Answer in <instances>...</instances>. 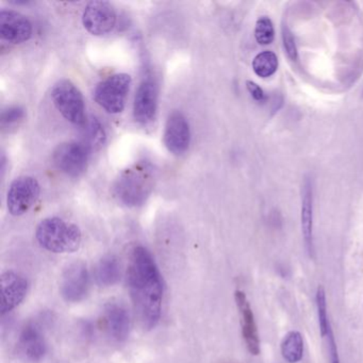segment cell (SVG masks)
Listing matches in <instances>:
<instances>
[{
	"instance_id": "obj_1",
	"label": "cell",
	"mask_w": 363,
	"mask_h": 363,
	"mask_svg": "<svg viewBox=\"0 0 363 363\" xmlns=\"http://www.w3.org/2000/svg\"><path fill=\"white\" fill-rule=\"evenodd\" d=\"M128 288L138 320L143 328H155L161 318L163 282L147 248L135 246L128 265Z\"/></svg>"
},
{
	"instance_id": "obj_2",
	"label": "cell",
	"mask_w": 363,
	"mask_h": 363,
	"mask_svg": "<svg viewBox=\"0 0 363 363\" xmlns=\"http://www.w3.org/2000/svg\"><path fill=\"white\" fill-rule=\"evenodd\" d=\"M154 189L152 169L147 163H139L118 175L113 186L114 195L127 207L143 205Z\"/></svg>"
},
{
	"instance_id": "obj_3",
	"label": "cell",
	"mask_w": 363,
	"mask_h": 363,
	"mask_svg": "<svg viewBox=\"0 0 363 363\" xmlns=\"http://www.w3.org/2000/svg\"><path fill=\"white\" fill-rule=\"evenodd\" d=\"M35 238L42 247L56 254L74 252L82 244V231L77 225L62 218H48L42 220L35 231Z\"/></svg>"
},
{
	"instance_id": "obj_4",
	"label": "cell",
	"mask_w": 363,
	"mask_h": 363,
	"mask_svg": "<svg viewBox=\"0 0 363 363\" xmlns=\"http://www.w3.org/2000/svg\"><path fill=\"white\" fill-rule=\"evenodd\" d=\"M52 99L61 116L72 124L84 126L86 122V103L79 89L67 79L55 84Z\"/></svg>"
},
{
	"instance_id": "obj_5",
	"label": "cell",
	"mask_w": 363,
	"mask_h": 363,
	"mask_svg": "<svg viewBox=\"0 0 363 363\" xmlns=\"http://www.w3.org/2000/svg\"><path fill=\"white\" fill-rule=\"evenodd\" d=\"M131 82L133 79L128 74H116L106 78L95 88V101L108 113H121L124 110Z\"/></svg>"
},
{
	"instance_id": "obj_6",
	"label": "cell",
	"mask_w": 363,
	"mask_h": 363,
	"mask_svg": "<svg viewBox=\"0 0 363 363\" xmlns=\"http://www.w3.org/2000/svg\"><path fill=\"white\" fill-rule=\"evenodd\" d=\"M91 150L82 142H67L55 150V167L69 177H79L88 169Z\"/></svg>"
},
{
	"instance_id": "obj_7",
	"label": "cell",
	"mask_w": 363,
	"mask_h": 363,
	"mask_svg": "<svg viewBox=\"0 0 363 363\" xmlns=\"http://www.w3.org/2000/svg\"><path fill=\"white\" fill-rule=\"evenodd\" d=\"M41 186L35 178L22 176L16 178L11 184L7 194V207L14 216L26 213L39 199Z\"/></svg>"
},
{
	"instance_id": "obj_8",
	"label": "cell",
	"mask_w": 363,
	"mask_h": 363,
	"mask_svg": "<svg viewBox=\"0 0 363 363\" xmlns=\"http://www.w3.org/2000/svg\"><path fill=\"white\" fill-rule=\"evenodd\" d=\"M90 290V274L84 262L69 264L61 276L60 293L67 303L84 301Z\"/></svg>"
},
{
	"instance_id": "obj_9",
	"label": "cell",
	"mask_w": 363,
	"mask_h": 363,
	"mask_svg": "<svg viewBox=\"0 0 363 363\" xmlns=\"http://www.w3.org/2000/svg\"><path fill=\"white\" fill-rule=\"evenodd\" d=\"M116 9L108 1H91L82 14L84 28L96 37L111 33L116 27Z\"/></svg>"
},
{
	"instance_id": "obj_10",
	"label": "cell",
	"mask_w": 363,
	"mask_h": 363,
	"mask_svg": "<svg viewBox=\"0 0 363 363\" xmlns=\"http://www.w3.org/2000/svg\"><path fill=\"white\" fill-rule=\"evenodd\" d=\"M163 141L169 152L182 155L189 150L191 143V129L186 116L179 111H174L167 118Z\"/></svg>"
},
{
	"instance_id": "obj_11",
	"label": "cell",
	"mask_w": 363,
	"mask_h": 363,
	"mask_svg": "<svg viewBox=\"0 0 363 363\" xmlns=\"http://www.w3.org/2000/svg\"><path fill=\"white\" fill-rule=\"evenodd\" d=\"M158 107V86L152 78L140 84L133 101V118L139 124L146 125L155 120Z\"/></svg>"
},
{
	"instance_id": "obj_12",
	"label": "cell",
	"mask_w": 363,
	"mask_h": 363,
	"mask_svg": "<svg viewBox=\"0 0 363 363\" xmlns=\"http://www.w3.org/2000/svg\"><path fill=\"white\" fill-rule=\"evenodd\" d=\"M33 35L30 21L12 10L0 12V37L4 41L12 44H21L28 41Z\"/></svg>"
},
{
	"instance_id": "obj_13",
	"label": "cell",
	"mask_w": 363,
	"mask_h": 363,
	"mask_svg": "<svg viewBox=\"0 0 363 363\" xmlns=\"http://www.w3.org/2000/svg\"><path fill=\"white\" fill-rule=\"evenodd\" d=\"M18 347L27 360L38 362L48 354V343L41 325L29 322L23 327L18 339Z\"/></svg>"
},
{
	"instance_id": "obj_14",
	"label": "cell",
	"mask_w": 363,
	"mask_h": 363,
	"mask_svg": "<svg viewBox=\"0 0 363 363\" xmlns=\"http://www.w3.org/2000/svg\"><path fill=\"white\" fill-rule=\"evenodd\" d=\"M28 281L24 276L8 271L1 276V313L6 314L18 307L28 292Z\"/></svg>"
},
{
	"instance_id": "obj_15",
	"label": "cell",
	"mask_w": 363,
	"mask_h": 363,
	"mask_svg": "<svg viewBox=\"0 0 363 363\" xmlns=\"http://www.w3.org/2000/svg\"><path fill=\"white\" fill-rule=\"evenodd\" d=\"M235 298L238 309H239L240 316H241L242 335H243L244 341H245L250 354L257 356L260 352V340H259L258 329H257L254 312H252L245 293L242 292V291H237Z\"/></svg>"
},
{
	"instance_id": "obj_16",
	"label": "cell",
	"mask_w": 363,
	"mask_h": 363,
	"mask_svg": "<svg viewBox=\"0 0 363 363\" xmlns=\"http://www.w3.org/2000/svg\"><path fill=\"white\" fill-rule=\"evenodd\" d=\"M106 325L110 335L116 341L124 342L130 333V316L122 303L110 301L105 306Z\"/></svg>"
},
{
	"instance_id": "obj_17",
	"label": "cell",
	"mask_w": 363,
	"mask_h": 363,
	"mask_svg": "<svg viewBox=\"0 0 363 363\" xmlns=\"http://www.w3.org/2000/svg\"><path fill=\"white\" fill-rule=\"evenodd\" d=\"M301 231L306 250L310 257L313 255V186L312 180L306 178L301 199Z\"/></svg>"
},
{
	"instance_id": "obj_18",
	"label": "cell",
	"mask_w": 363,
	"mask_h": 363,
	"mask_svg": "<svg viewBox=\"0 0 363 363\" xmlns=\"http://www.w3.org/2000/svg\"><path fill=\"white\" fill-rule=\"evenodd\" d=\"M95 280L101 286H111L121 278V264L114 256L104 257L97 263L94 271Z\"/></svg>"
},
{
	"instance_id": "obj_19",
	"label": "cell",
	"mask_w": 363,
	"mask_h": 363,
	"mask_svg": "<svg viewBox=\"0 0 363 363\" xmlns=\"http://www.w3.org/2000/svg\"><path fill=\"white\" fill-rule=\"evenodd\" d=\"M281 354L288 363H298L303 356V339L299 331H290L281 342Z\"/></svg>"
},
{
	"instance_id": "obj_20",
	"label": "cell",
	"mask_w": 363,
	"mask_h": 363,
	"mask_svg": "<svg viewBox=\"0 0 363 363\" xmlns=\"http://www.w3.org/2000/svg\"><path fill=\"white\" fill-rule=\"evenodd\" d=\"M82 128V143L92 150L101 147L106 142V133L101 122L96 118L91 116L84 123Z\"/></svg>"
},
{
	"instance_id": "obj_21",
	"label": "cell",
	"mask_w": 363,
	"mask_h": 363,
	"mask_svg": "<svg viewBox=\"0 0 363 363\" xmlns=\"http://www.w3.org/2000/svg\"><path fill=\"white\" fill-rule=\"evenodd\" d=\"M278 69V59L274 52H263L257 55L252 61L255 74L261 78H269L276 73Z\"/></svg>"
},
{
	"instance_id": "obj_22",
	"label": "cell",
	"mask_w": 363,
	"mask_h": 363,
	"mask_svg": "<svg viewBox=\"0 0 363 363\" xmlns=\"http://www.w3.org/2000/svg\"><path fill=\"white\" fill-rule=\"evenodd\" d=\"M316 308H318V326H320V333L322 337H325L328 333L330 323L327 315V301L326 291L323 286H318L316 290Z\"/></svg>"
},
{
	"instance_id": "obj_23",
	"label": "cell",
	"mask_w": 363,
	"mask_h": 363,
	"mask_svg": "<svg viewBox=\"0 0 363 363\" xmlns=\"http://www.w3.org/2000/svg\"><path fill=\"white\" fill-rule=\"evenodd\" d=\"M275 31H274L273 23L267 16H262L257 21L255 28V38L261 45H269L274 41Z\"/></svg>"
},
{
	"instance_id": "obj_24",
	"label": "cell",
	"mask_w": 363,
	"mask_h": 363,
	"mask_svg": "<svg viewBox=\"0 0 363 363\" xmlns=\"http://www.w3.org/2000/svg\"><path fill=\"white\" fill-rule=\"evenodd\" d=\"M282 41H284V50H286V55H288L290 60L296 61V44H295V40L292 33H291L290 29L286 26H284V28H282Z\"/></svg>"
},
{
	"instance_id": "obj_25",
	"label": "cell",
	"mask_w": 363,
	"mask_h": 363,
	"mask_svg": "<svg viewBox=\"0 0 363 363\" xmlns=\"http://www.w3.org/2000/svg\"><path fill=\"white\" fill-rule=\"evenodd\" d=\"M25 116V111L23 108L21 107H11L8 108L7 110L3 112L1 116V122L3 124H16V123L20 122L23 120Z\"/></svg>"
},
{
	"instance_id": "obj_26",
	"label": "cell",
	"mask_w": 363,
	"mask_h": 363,
	"mask_svg": "<svg viewBox=\"0 0 363 363\" xmlns=\"http://www.w3.org/2000/svg\"><path fill=\"white\" fill-rule=\"evenodd\" d=\"M327 340H328L329 354H330L331 363H340L339 352H337V343H335V335H333L331 326L329 327L327 333Z\"/></svg>"
},
{
	"instance_id": "obj_27",
	"label": "cell",
	"mask_w": 363,
	"mask_h": 363,
	"mask_svg": "<svg viewBox=\"0 0 363 363\" xmlns=\"http://www.w3.org/2000/svg\"><path fill=\"white\" fill-rule=\"evenodd\" d=\"M246 88H247L248 92L252 95V99L257 101H263L265 99L264 92H263L262 89L258 86V84H255L252 82H246Z\"/></svg>"
}]
</instances>
